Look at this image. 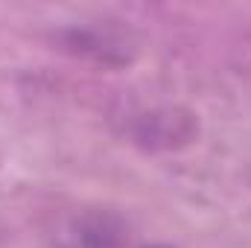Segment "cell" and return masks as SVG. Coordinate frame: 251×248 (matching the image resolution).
<instances>
[{
    "mask_svg": "<svg viewBox=\"0 0 251 248\" xmlns=\"http://www.w3.org/2000/svg\"><path fill=\"white\" fill-rule=\"evenodd\" d=\"M193 134H196L193 117L176 108H155L134 117L131 123V137L146 149H176L190 143Z\"/></svg>",
    "mask_w": 251,
    "mask_h": 248,
    "instance_id": "1",
    "label": "cell"
},
{
    "mask_svg": "<svg viewBox=\"0 0 251 248\" xmlns=\"http://www.w3.org/2000/svg\"><path fill=\"white\" fill-rule=\"evenodd\" d=\"M123 222L111 213H85V216H76L64 237L70 248H120L123 243Z\"/></svg>",
    "mask_w": 251,
    "mask_h": 248,
    "instance_id": "2",
    "label": "cell"
},
{
    "mask_svg": "<svg viewBox=\"0 0 251 248\" xmlns=\"http://www.w3.org/2000/svg\"><path fill=\"white\" fill-rule=\"evenodd\" d=\"M67 47H73L76 53H82L100 64H123L128 59L126 56L128 44L123 38H117L111 32H100V29H70Z\"/></svg>",
    "mask_w": 251,
    "mask_h": 248,
    "instance_id": "3",
    "label": "cell"
},
{
    "mask_svg": "<svg viewBox=\"0 0 251 248\" xmlns=\"http://www.w3.org/2000/svg\"><path fill=\"white\" fill-rule=\"evenodd\" d=\"M149 248H170V246H149Z\"/></svg>",
    "mask_w": 251,
    "mask_h": 248,
    "instance_id": "4",
    "label": "cell"
}]
</instances>
